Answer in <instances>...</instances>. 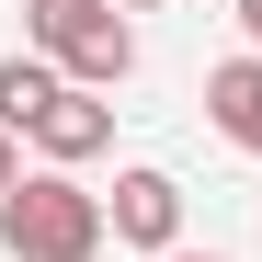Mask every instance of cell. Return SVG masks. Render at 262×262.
Masks as SVG:
<instances>
[{"label": "cell", "instance_id": "7", "mask_svg": "<svg viewBox=\"0 0 262 262\" xmlns=\"http://www.w3.org/2000/svg\"><path fill=\"white\" fill-rule=\"evenodd\" d=\"M0 194H23V137L0 125Z\"/></svg>", "mask_w": 262, "mask_h": 262}, {"label": "cell", "instance_id": "10", "mask_svg": "<svg viewBox=\"0 0 262 262\" xmlns=\"http://www.w3.org/2000/svg\"><path fill=\"white\" fill-rule=\"evenodd\" d=\"M171 262H216V251H171Z\"/></svg>", "mask_w": 262, "mask_h": 262}, {"label": "cell", "instance_id": "6", "mask_svg": "<svg viewBox=\"0 0 262 262\" xmlns=\"http://www.w3.org/2000/svg\"><path fill=\"white\" fill-rule=\"evenodd\" d=\"M57 92H69L57 57H34V46H23V57H0V125H12V137H34V114H46Z\"/></svg>", "mask_w": 262, "mask_h": 262}, {"label": "cell", "instance_id": "2", "mask_svg": "<svg viewBox=\"0 0 262 262\" xmlns=\"http://www.w3.org/2000/svg\"><path fill=\"white\" fill-rule=\"evenodd\" d=\"M103 239H114V216L69 171H23V194H0V251L12 262H92Z\"/></svg>", "mask_w": 262, "mask_h": 262}, {"label": "cell", "instance_id": "1", "mask_svg": "<svg viewBox=\"0 0 262 262\" xmlns=\"http://www.w3.org/2000/svg\"><path fill=\"white\" fill-rule=\"evenodd\" d=\"M23 46L57 57L69 92H114V80L137 69V23H125L114 0H23Z\"/></svg>", "mask_w": 262, "mask_h": 262}, {"label": "cell", "instance_id": "5", "mask_svg": "<svg viewBox=\"0 0 262 262\" xmlns=\"http://www.w3.org/2000/svg\"><path fill=\"white\" fill-rule=\"evenodd\" d=\"M205 114H216L228 148L262 160V57H216V69H205Z\"/></svg>", "mask_w": 262, "mask_h": 262}, {"label": "cell", "instance_id": "3", "mask_svg": "<svg viewBox=\"0 0 262 262\" xmlns=\"http://www.w3.org/2000/svg\"><path fill=\"white\" fill-rule=\"evenodd\" d=\"M103 216H114L125 251H160V262H171V239H183V183H171V171H114Z\"/></svg>", "mask_w": 262, "mask_h": 262}, {"label": "cell", "instance_id": "8", "mask_svg": "<svg viewBox=\"0 0 262 262\" xmlns=\"http://www.w3.org/2000/svg\"><path fill=\"white\" fill-rule=\"evenodd\" d=\"M239 34H251V57H262V0H239Z\"/></svg>", "mask_w": 262, "mask_h": 262}, {"label": "cell", "instance_id": "9", "mask_svg": "<svg viewBox=\"0 0 262 262\" xmlns=\"http://www.w3.org/2000/svg\"><path fill=\"white\" fill-rule=\"evenodd\" d=\"M114 12H160V0H114Z\"/></svg>", "mask_w": 262, "mask_h": 262}, {"label": "cell", "instance_id": "4", "mask_svg": "<svg viewBox=\"0 0 262 262\" xmlns=\"http://www.w3.org/2000/svg\"><path fill=\"white\" fill-rule=\"evenodd\" d=\"M34 148H46V171L103 160V148H114V103H103V92H57L46 114H34Z\"/></svg>", "mask_w": 262, "mask_h": 262}]
</instances>
